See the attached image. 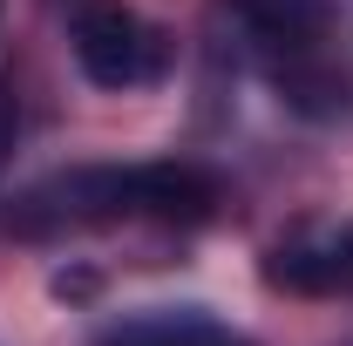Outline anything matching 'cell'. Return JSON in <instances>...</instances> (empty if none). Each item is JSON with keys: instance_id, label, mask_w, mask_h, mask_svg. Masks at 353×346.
Here are the masks:
<instances>
[{"instance_id": "1", "label": "cell", "mask_w": 353, "mask_h": 346, "mask_svg": "<svg viewBox=\"0 0 353 346\" xmlns=\"http://www.w3.org/2000/svg\"><path fill=\"white\" fill-rule=\"evenodd\" d=\"M218 21L292 116H353V54L333 34V0H218Z\"/></svg>"}, {"instance_id": "3", "label": "cell", "mask_w": 353, "mask_h": 346, "mask_svg": "<svg viewBox=\"0 0 353 346\" xmlns=\"http://www.w3.org/2000/svg\"><path fill=\"white\" fill-rule=\"evenodd\" d=\"M68 41H75V61L95 88H143L170 61L163 34L123 0H82L75 21H68Z\"/></svg>"}, {"instance_id": "2", "label": "cell", "mask_w": 353, "mask_h": 346, "mask_svg": "<svg viewBox=\"0 0 353 346\" xmlns=\"http://www.w3.org/2000/svg\"><path fill=\"white\" fill-rule=\"evenodd\" d=\"M218 204V183L190 163H102V170H68L14 197L21 231H68V224H123V217H157V224H197Z\"/></svg>"}, {"instance_id": "4", "label": "cell", "mask_w": 353, "mask_h": 346, "mask_svg": "<svg viewBox=\"0 0 353 346\" xmlns=\"http://www.w3.org/2000/svg\"><path fill=\"white\" fill-rule=\"evenodd\" d=\"M265 285L299 299H353V217H319L265 252Z\"/></svg>"}, {"instance_id": "5", "label": "cell", "mask_w": 353, "mask_h": 346, "mask_svg": "<svg viewBox=\"0 0 353 346\" xmlns=\"http://www.w3.org/2000/svg\"><path fill=\"white\" fill-rule=\"evenodd\" d=\"M183 346H231V340H204V333H197V340H183Z\"/></svg>"}]
</instances>
